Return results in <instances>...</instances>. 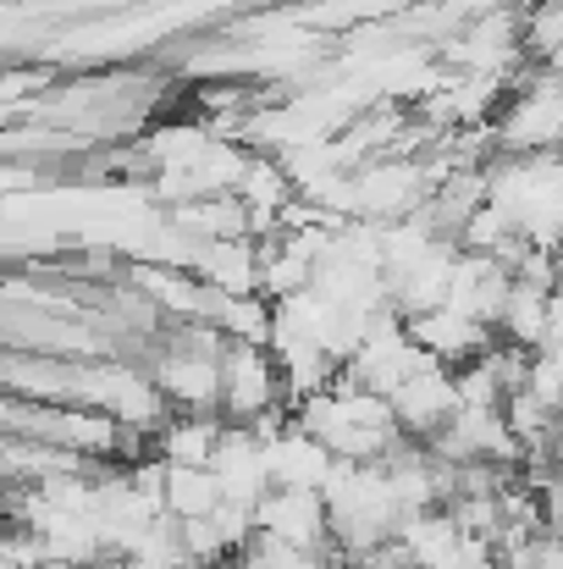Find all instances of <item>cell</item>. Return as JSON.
Listing matches in <instances>:
<instances>
[{"label":"cell","mask_w":563,"mask_h":569,"mask_svg":"<svg viewBox=\"0 0 563 569\" xmlns=\"http://www.w3.org/2000/svg\"><path fill=\"white\" fill-rule=\"evenodd\" d=\"M525 392H536L547 409L563 415V349H536V355H531V381H525Z\"/></svg>","instance_id":"8"},{"label":"cell","mask_w":563,"mask_h":569,"mask_svg":"<svg viewBox=\"0 0 563 569\" xmlns=\"http://www.w3.org/2000/svg\"><path fill=\"white\" fill-rule=\"evenodd\" d=\"M260 531L299 548V553H321V559L338 548L332 542V509H326L321 492H271L260 503Z\"/></svg>","instance_id":"3"},{"label":"cell","mask_w":563,"mask_h":569,"mask_svg":"<svg viewBox=\"0 0 563 569\" xmlns=\"http://www.w3.org/2000/svg\"><path fill=\"white\" fill-rule=\"evenodd\" d=\"M409 338H414L436 366H453V371L475 366V360L497 343L492 327H481V321H470V316H459V310H431V316L409 321Z\"/></svg>","instance_id":"5"},{"label":"cell","mask_w":563,"mask_h":569,"mask_svg":"<svg viewBox=\"0 0 563 569\" xmlns=\"http://www.w3.org/2000/svg\"><path fill=\"white\" fill-rule=\"evenodd\" d=\"M288 409V381L271 349L260 343H227L221 355V415L232 426H254L260 415Z\"/></svg>","instance_id":"1"},{"label":"cell","mask_w":563,"mask_h":569,"mask_svg":"<svg viewBox=\"0 0 563 569\" xmlns=\"http://www.w3.org/2000/svg\"><path fill=\"white\" fill-rule=\"evenodd\" d=\"M221 503H227V492H221V476H215V470L172 465V481H167V515H178V520H210Z\"/></svg>","instance_id":"7"},{"label":"cell","mask_w":563,"mask_h":569,"mask_svg":"<svg viewBox=\"0 0 563 569\" xmlns=\"http://www.w3.org/2000/svg\"><path fill=\"white\" fill-rule=\"evenodd\" d=\"M459 409H464V398H459V371L453 366H425L392 392V415H398L409 442H436L459 420Z\"/></svg>","instance_id":"2"},{"label":"cell","mask_w":563,"mask_h":569,"mask_svg":"<svg viewBox=\"0 0 563 569\" xmlns=\"http://www.w3.org/2000/svg\"><path fill=\"white\" fill-rule=\"evenodd\" d=\"M221 437H227V415H172L167 431L155 437V453L167 465H199V470H210Z\"/></svg>","instance_id":"6"},{"label":"cell","mask_w":563,"mask_h":569,"mask_svg":"<svg viewBox=\"0 0 563 569\" xmlns=\"http://www.w3.org/2000/svg\"><path fill=\"white\" fill-rule=\"evenodd\" d=\"M265 459H271L277 492H326V481H332V470H338V453H332L321 437H310L299 420H293L277 442H265Z\"/></svg>","instance_id":"4"}]
</instances>
